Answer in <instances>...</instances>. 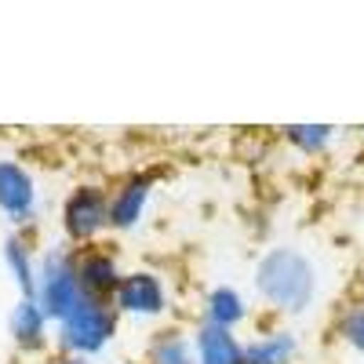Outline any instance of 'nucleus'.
I'll use <instances>...</instances> for the list:
<instances>
[{
	"label": "nucleus",
	"mask_w": 364,
	"mask_h": 364,
	"mask_svg": "<svg viewBox=\"0 0 364 364\" xmlns=\"http://www.w3.org/2000/svg\"><path fill=\"white\" fill-rule=\"evenodd\" d=\"M63 226L77 245L95 240L102 230H109V193L102 186H77L63 204Z\"/></svg>",
	"instance_id": "obj_4"
},
{
	"label": "nucleus",
	"mask_w": 364,
	"mask_h": 364,
	"mask_svg": "<svg viewBox=\"0 0 364 364\" xmlns=\"http://www.w3.org/2000/svg\"><path fill=\"white\" fill-rule=\"evenodd\" d=\"M255 291L281 314H302L317 295V266L299 248H269L255 262Z\"/></svg>",
	"instance_id": "obj_1"
},
{
	"label": "nucleus",
	"mask_w": 364,
	"mask_h": 364,
	"mask_svg": "<svg viewBox=\"0 0 364 364\" xmlns=\"http://www.w3.org/2000/svg\"><path fill=\"white\" fill-rule=\"evenodd\" d=\"M154 193V175H132L117 186V193L109 197V226L113 230H132L139 226L142 211Z\"/></svg>",
	"instance_id": "obj_8"
},
{
	"label": "nucleus",
	"mask_w": 364,
	"mask_h": 364,
	"mask_svg": "<svg viewBox=\"0 0 364 364\" xmlns=\"http://www.w3.org/2000/svg\"><path fill=\"white\" fill-rule=\"evenodd\" d=\"M37 306L44 310L48 321H58L63 324L73 306L84 299L80 291V281H77V259L63 248H51L41 262H37Z\"/></svg>",
	"instance_id": "obj_3"
},
{
	"label": "nucleus",
	"mask_w": 364,
	"mask_h": 364,
	"mask_svg": "<svg viewBox=\"0 0 364 364\" xmlns=\"http://www.w3.org/2000/svg\"><path fill=\"white\" fill-rule=\"evenodd\" d=\"M331 135H336V128H331V124H288L284 128V139L295 149H302V154H324Z\"/></svg>",
	"instance_id": "obj_15"
},
{
	"label": "nucleus",
	"mask_w": 364,
	"mask_h": 364,
	"mask_svg": "<svg viewBox=\"0 0 364 364\" xmlns=\"http://www.w3.org/2000/svg\"><path fill=\"white\" fill-rule=\"evenodd\" d=\"M8 331H11V343L26 353L48 343V317L37 306V299H18V306L8 317Z\"/></svg>",
	"instance_id": "obj_10"
},
{
	"label": "nucleus",
	"mask_w": 364,
	"mask_h": 364,
	"mask_svg": "<svg viewBox=\"0 0 364 364\" xmlns=\"http://www.w3.org/2000/svg\"><path fill=\"white\" fill-rule=\"evenodd\" d=\"M299 353V339L291 331H266V336L245 343V364H291Z\"/></svg>",
	"instance_id": "obj_12"
},
{
	"label": "nucleus",
	"mask_w": 364,
	"mask_h": 364,
	"mask_svg": "<svg viewBox=\"0 0 364 364\" xmlns=\"http://www.w3.org/2000/svg\"><path fill=\"white\" fill-rule=\"evenodd\" d=\"M193 353L197 364H245V343L226 328L204 324L193 336Z\"/></svg>",
	"instance_id": "obj_9"
},
{
	"label": "nucleus",
	"mask_w": 364,
	"mask_h": 364,
	"mask_svg": "<svg viewBox=\"0 0 364 364\" xmlns=\"http://www.w3.org/2000/svg\"><path fill=\"white\" fill-rule=\"evenodd\" d=\"M120 277H124V273H120V266L109 252H84L77 259V281H80V291L87 299L113 302Z\"/></svg>",
	"instance_id": "obj_7"
},
{
	"label": "nucleus",
	"mask_w": 364,
	"mask_h": 364,
	"mask_svg": "<svg viewBox=\"0 0 364 364\" xmlns=\"http://www.w3.org/2000/svg\"><path fill=\"white\" fill-rule=\"evenodd\" d=\"M149 364H197L193 339L182 331H161L149 346Z\"/></svg>",
	"instance_id": "obj_14"
},
{
	"label": "nucleus",
	"mask_w": 364,
	"mask_h": 364,
	"mask_svg": "<svg viewBox=\"0 0 364 364\" xmlns=\"http://www.w3.org/2000/svg\"><path fill=\"white\" fill-rule=\"evenodd\" d=\"M245 317H248V302H245V295H240L237 288L219 284V288L208 291V299H204V324L233 331Z\"/></svg>",
	"instance_id": "obj_11"
},
{
	"label": "nucleus",
	"mask_w": 364,
	"mask_h": 364,
	"mask_svg": "<svg viewBox=\"0 0 364 364\" xmlns=\"http://www.w3.org/2000/svg\"><path fill=\"white\" fill-rule=\"evenodd\" d=\"M117 331V310L113 302L102 299H80L73 314L58 324V346H63L70 357H95L106 350V343L113 339Z\"/></svg>",
	"instance_id": "obj_2"
},
{
	"label": "nucleus",
	"mask_w": 364,
	"mask_h": 364,
	"mask_svg": "<svg viewBox=\"0 0 364 364\" xmlns=\"http://www.w3.org/2000/svg\"><path fill=\"white\" fill-rule=\"evenodd\" d=\"M339 331H343V339H346V343H350L357 353H364V306L350 310V314L343 317Z\"/></svg>",
	"instance_id": "obj_16"
},
{
	"label": "nucleus",
	"mask_w": 364,
	"mask_h": 364,
	"mask_svg": "<svg viewBox=\"0 0 364 364\" xmlns=\"http://www.w3.org/2000/svg\"><path fill=\"white\" fill-rule=\"evenodd\" d=\"M0 211L11 223H33L37 215V182L18 161H0Z\"/></svg>",
	"instance_id": "obj_6"
},
{
	"label": "nucleus",
	"mask_w": 364,
	"mask_h": 364,
	"mask_svg": "<svg viewBox=\"0 0 364 364\" xmlns=\"http://www.w3.org/2000/svg\"><path fill=\"white\" fill-rule=\"evenodd\" d=\"M4 266L11 269V277H15L22 299H33V291H37V262H33L29 245H26L18 233H11L4 240Z\"/></svg>",
	"instance_id": "obj_13"
},
{
	"label": "nucleus",
	"mask_w": 364,
	"mask_h": 364,
	"mask_svg": "<svg viewBox=\"0 0 364 364\" xmlns=\"http://www.w3.org/2000/svg\"><path fill=\"white\" fill-rule=\"evenodd\" d=\"M58 364H87L84 357H66V360H58Z\"/></svg>",
	"instance_id": "obj_17"
},
{
	"label": "nucleus",
	"mask_w": 364,
	"mask_h": 364,
	"mask_svg": "<svg viewBox=\"0 0 364 364\" xmlns=\"http://www.w3.org/2000/svg\"><path fill=\"white\" fill-rule=\"evenodd\" d=\"M113 310L117 314H132V317H161L168 310V291L164 281L154 269H135L124 273L113 295Z\"/></svg>",
	"instance_id": "obj_5"
}]
</instances>
